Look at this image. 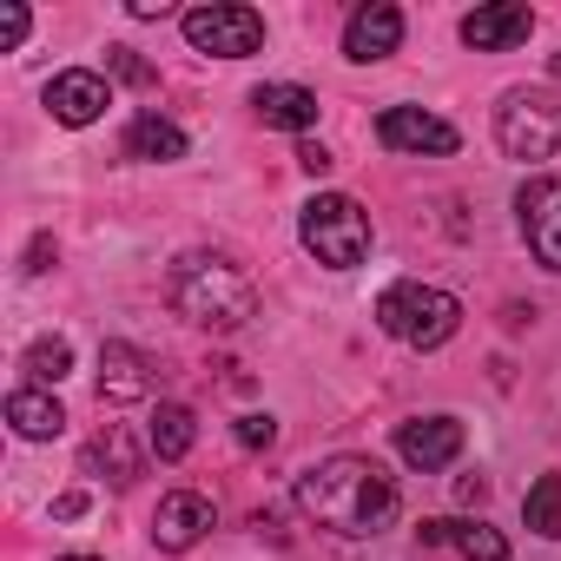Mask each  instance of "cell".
Returning <instances> with one entry per match:
<instances>
[{
  "label": "cell",
  "instance_id": "1",
  "mask_svg": "<svg viewBox=\"0 0 561 561\" xmlns=\"http://www.w3.org/2000/svg\"><path fill=\"white\" fill-rule=\"evenodd\" d=\"M298 508H305L318 528L357 541V535L390 528V515H397V482H390L383 462H370V456H331V462H318V469L298 476Z\"/></svg>",
  "mask_w": 561,
  "mask_h": 561
},
{
  "label": "cell",
  "instance_id": "2",
  "mask_svg": "<svg viewBox=\"0 0 561 561\" xmlns=\"http://www.w3.org/2000/svg\"><path fill=\"white\" fill-rule=\"evenodd\" d=\"M165 298L185 324L198 331H238L251 311H257V285L231 264V257H211V251H185L172 271H165Z\"/></svg>",
  "mask_w": 561,
  "mask_h": 561
},
{
  "label": "cell",
  "instance_id": "3",
  "mask_svg": "<svg viewBox=\"0 0 561 561\" xmlns=\"http://www.w3.org/2000/svg\"><path fill=\"white\" fill-rule=\"evenodd\" d=\"M377 324H383L397 344H410V351H443V344L462 331V305H456L449 291H436V285L403 277V285H390V291L377 298Z\"/></svg>",
  "mask_w": 561,
  "mask_h": 561
},
{
  "label": "cell",
  "instance_id": "4",
  "mask_svg": "<svg viewBox=\"0 0 561 561\" xmlns=\"http://www.w3.org/2000/svg\"><path fill=\"white\" fill-rule=\"evenodd\" d=\"M495 139L508 159H554L561 152V93L548 87H515L495 106Z\"/></svg>",
  "mask_w": 561,
  "mask_h": 561
},
{
  "label": "cell",
  "instance_id": "5",
  "mask_svg": "<svg viewBox=\"0 0 561 561\" xmlns=\"http://www.w3.org/2000/svg\"><path fill=\"white\" fill-rule=\"evenodd\" d=\"M305 244H311L318 264H331V271L364 264V251H370V218H364V205L344 198V192H318V198L305 205Z\"/></svg>",
  "mask_w": 561,
  "mask_h": 561
},
{
  "label": "cell",
  "instance_id": "6",
  "mask_svg": "<svg viewBox=\"0 0 561 561\" xmlns=\"http://www.w3.org/2000/svg\"><path fill=\"white\" fill-rule=\"evenodd\" d=\"M185 41L198 54H218V60H244L264 47V21L251 8H231V0H211V8H192L185 14Z\"/></svg>",
  "mask_w": 561,
  "mask_h": 561
},
{
  "label": "cell",
  "instance_id": "7",
  "mask_svg": "<svg viewBox=\"0 0 561 561\" xmlns=\"http://www.w3.org/2000/svg\"><path fill=\"white\" fill-rule=\"evenodd\" d=\"M515 218H522V238L535 251L541 271H561V179L541 172L515 192Z\"/></svg>",
  "mask_w": 561,
  "mask_h": 561
},
{
  "label": "cell",
  "instance_id": "8",
  "mask_svg": "<svg viewBox=\"0 0 561 561\" xmlns=\"http://www.w3.org/2000/svg\"><path fill=\"white\" fill-rule=\"evenodd\" d=\"M159 364L139 351V344H100V397L106 403H146V397H159Z\"/></svg>",
  "mask_w": 561,
  "mask_h": 561
},
{
  "label": "cell",
  "instance_id": "9",
  "mask_svg": "<svg viewBox=\"0 0 561 561\" xmlns=\"http://www.w3.org/2000/svg\"><path fill=\"white\" fill-rule=\"evenodd\" d=\"M377 139H383L390 152H436V159H449V152L462 146V133H456L449 119L423 113V106H390V113L377 119Z\"/></svg>",
  "mask_w": 561,
  "mask_h": 561
},
{
  "label": "cell",
  "instance_id": "10",
  "mask_svg": "<svg viewBox=\"0 0 561 561\" xmlns=\"http://www.w3.org/2000/svg\"><path fill=\"white\" fill-rule=\"evenodd\" d=\"M397 456L410 462V469H449L456 456H462V423L456 416H416V423H403L397 430Z\"/></svg>",
  "mask_w": 561,
  "mask_h": 561
},
{
  "label": "cell",
  "instance_id": "11",
  "mask_svg": "<svg viewBox=\"0 0 561 561\" xmlns=\"http://www.w3.org/2000/svg\"><path fill=\"white\" fill-rule=\"evenodd\" d=\"M211 522H218V515H211V502H205L198 489H172V495L159 502V515H152V541H159L165 554H185V548L205 541Z\"/></svg>",
  "mask_w": 561,
  "mask_h": 561
},
{
  "label": "cell",
  "instance_id": "12",
  "mask_svg": "<svg viewBox=\"0 0 561 561\" xmlns=\"http://www.w3.org/2000/svg\"><path fill=\"white\" fill-rule=\"evenodd\" d=\"M106 106H113V87H106L100 73H87V67L54 73V87H47V113H54L60 126H93Z\"/></svg>",
  "mask_w": 561,
  "mask_h": 561
},
{
  "label": "cell",
  "instance_id": "13",
  "mask_svg": "<svg viewBox=\"0 0 561 561\" xmlns=\"http://www.w3.org/2000/svg\"><path fill=\"white\" fill-rule=\"evenodd\" d=\"M397 41H403V14L390 8V0H370V8H357V14H351V27H344V54H351L357 67L390 60V54H397Z\"/></svg>",
  "mask_w": 561,
  "mask_h": 561
},
{
  "label": "cell",
  "instance_id": "14",
  "mask_svg": "<svg viewBox=\"0 0 561 561\" xmlns=\"http://www.w3.org/2000/svg\"><path fill=\"white\" fill-rule=\"evenodd\" d=\"M87 476H106L113 489H133V482L146 476V449H139V436H133L126 423H106V430L87 443Z\"/></svg>",
  "mask_w": 561,
  "mask_h": 561
},
{
  "label": "cell",
  "instance_id": "15",
  "mask_svg": "<svg viewBox=\"0 0 561 561\" xmlns=\"http://www.w3.org/2000/svg\"><path fill=\"white\" fill-rule=\"evenodd\" d=\"M528 27H535V14L522 8V0H495V8H476V14L462 21V41H469L476 54H508V47L528 41Z\"/></svg>",
  "mask_w": 561,
  "mask_h": 561
},
{
  "label": "cell",
  "instance_id": "16",
  "mask_svg": "<svg viewBox=\"0 0 561 561\" xmlns=\"http://www.w3.org/2000/svg\"><path fill=\"white\" fill-rule=\"evenodd\" d=\"M251 106H257L264 126H285V133H311L318 126V93L311 87H285V80H277V87H257Z\"/></svg>",
  "mask_w": 561,
  "mask_h": 561
},
{
  "label": "cell",
  "instance_id": "17",
  "mask_svg": "<svg viewBox=\"0 0 561 561\" xmlns=\"http://www.w3.org/2000/svg\"><path fill=\"white\" fill-rule=\"evenodd\" d=\"M8 423H14L27 443H47V436L67 430V410H60L47 390H14V397H8Z\"/></svg>",
  "mask_w": 561,
  "mask_h": 561
},
{
  "label": "cell",
  "instance_id": "18",
  "mask_svg": "<svg viewBox=\"0 0 561 561\" xmlns=\"http://www.w3.org/2000/svg\"><path fill=\"white\" fill-rule=\"evenodd\" d=\"M152 456L159 462H179V456H192V443H198V416L185 410V403H159L152 410Z\"/></svg>",
  "mask_w": 561,
  "mask_h": 561
},
{
  "label": "cell",
  "instance_id": "19",
  "mask_svg": "<svg viewBox=\"0 0 561 561\" xmlns=\"http://www.w3.org/2000/svg\"><path fill=\"white\" fill-rule=\"evenodd\" d=\"M126 152L133 159H185V133L172 126V119H159V113H139L133 126H126Z\"/></svg>",
  "mask_w": 561,
  "mask_h": 561
},
{
  "label": "cell",
  "instance_id": "20",
  "mask_svg": "<svg viewBox=\"0 0 561 561\" xmlns=\"http://www.w3.org/2000/svg\"><path fill=\"white\" fill-rule=\"evenodd\" d=\"M522 515H528V528L535 535H561V476H541L535 489H528V502H522Z\"/></svg>",
  "mask_w": 561,
  "mask_h": 561
},
{
  "label": "cell",
  "instance_id": "21",
  "mask_svg": "<svg viewBox=\"0 0 561 561\" xmlns=\"http://www.w3.org/2000/svg\"><path fill=\"white\" fill-rule=\"evenodd\" d=\"M449 548H456L462 561H508V541H502L495 528H482V522H456Z\"/></svg>",
  "mask_w": 561,
  "mask_h": 561
},
{
  "label": "cell",
  "instance_id": "22",
  "mask_svg": "<svg viewBox=\"0 0 561 561\" xmlns=\"http://www.w3.org/2000/svg\"><path fill=\"white\" fill-rule=\"evenodd\" d=\"M67 370H73V344H67V337H41V344L27 351V377H34V383H60Z\"/></svg>",
  "mask_w": 561,
  "mask_h": 561
},
{
  "label": "cell",
  "instance_id": "23",
  "mask_svg": "<svg viewBox=\"0 0 561 561\" xmlns=\"http://www.w3.org/2000/svg\"><path fill=\"white\" fill-rule=\"evenodd\" d=\"M27 27H34V14L21 8V0H8V8H0V54H14L27 41Z\"/></svg>",
  "mask_w": 561,
  "mask_h": 561
},
{
  "label": "cell",
  "instance_id": "24",
  "mask_svg": "<svg viewBox=\"0 0 561 561\" xmlns=\"http://www.w3.org/2000/svg\"><path fill=\"white\" fill-rule=\"evenodd\" d=\"M277 443V423L271 416H244L238 423V449H271Z\"/></svg>",
  "mask_w": 561,
  "mask_h": 561
},
{
  "label": "cell",
  "instance_id": "25",
  "mask_svg": "<svg viewBox=\"0 0 561 561\" xmlns=\"http://www.w3.org/2000/svg\"><path fill=\"white\" fill-rule=\"evenodd\" d=\"M113 73H119V80H133V87H152V67H146L133 47H113Z\"/></svg>",
  "mask_w": 561,
  "mask_h": 561
},
{
  "label": "cell",
  "instance_id": "26",
  "mask_svg": "<svg viewBox=\"0 0 561 561\" xmlns=\"http://www.w3.org/2000/svg\"><path fill=\"white\" fill-rule=\"evenodd\" d=\"M298 165H305V172H311V179H324V172H331V165H337V159H331V152H324V146H318V139H305V146H298Z\"/></svg>",
  "mask_w": 561,
  "mask_h": 561
},
{
  "label": "cell",
  "instance_id": "27",
  "mask_svg": "<svg viewBox=\"0 0 561 561\" xmlns=\"http://www.w3.org/2000/svg\"><path fill=\"white\" fill-rule=\"evenodd\" d=\"M456 502H462V508L489 502V476H462V482H456Z\"/></svg>",
  "mask_w": 561,
  "mask_h": 561
},
{
  "label": "cell",
  "instance_id": "28",
  "mask_svg": "<svg viewBox=\"0 0 561 561\" xmlns=\"http://www.w3.org/2000/svg\"><path fill=\"white\" fill-rule=\"evenodd\" d=\"M47 264H54V238H47V231H41V238H34V244H27V271H34V277H41V271H47Z\"/></svg>",
  "mask_w": 561,
  "mask_h": 561
},
{
  "label": "cell",
  "instance_id": "29",
  "mask_svg": "<svg viewBox=\"0 0 561 561\" xmlns=\"http://www.w3.org/2000/svg\"><path fill=\"white\" fill-rule=\"evenodd\" d=\"M449 535H456V522H416V541H423V548H443Z\"/></svg>",
  "mask_w": 561,
  "mask_h": 561
},
{
  "label": "cell",
  "instance_id": "30",
  "mask_svg": "<svg viewBox=\"0 0 561 561\" xmlns=\"http://www.w3.org/2000/svg\"><path fill=\"white\" fill-rule=\"evenodd\" d=\"M54 515H60V522H73V515H87V489H67V495L54 502Z\"/></svg>",
  "mask_w": 561,
  "mask_h": 561
},
{
  "label": "cell",
  "instance_id": "31",
  "mask_svg": "<svg viewBox=\"0 0 561 561\" xmlns=\"http://www.w3.org/2000/svg\"><path fill=\"white\" fill-rule=\"evenodd\" d=\"M60 561H100V554H60Z\"/></svg>",
  "mask_w": 561,
  "mask_h": 561
},
{
  "label": "cell",
  "instance_id": "32",
  "mask_svg": "<svg viewBox=\"0 0 561 561\" xmlns=\"http://www.w3.org/2000/svg\"><path fill=\"white\" fill-rule=\"evenodd\" d=\"M554 80H561V54H554Z\"/></svg>",
  "mask_w": 561,
  "mask_h": 561
}]
</instances>
